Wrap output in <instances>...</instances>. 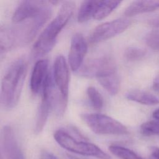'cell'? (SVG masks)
<instances>
[{"label":"cell","mask_w":159,"mask_h":159,"mask_svg":"<svg viewBox=\"0 0 159 159\" xmlns=\"http://www.w3.org/2000/svg\"><path fill=\"white\" fill-rule=\"evenodd\" d=\"M73 1H65L55 17L39 36L32 49V57L39 59L47 55L54 47L58 34L63 29L74 12Z\"/></svg>","instance_id":"1"},{"label":"cell","mask_w":159,"mask_h":159,"mask_svg":"<svg viewBox=\"0 0 159 159\" xmlns=\"http://www.w3.org/2000/svg\"><path fill=\"white\" fill-rule=\"evenodd\" d=\"M27 71L23 57L15 60L8 68L1 84L0 103L6 108L16 107L19 101Z\"/></svg>","instance_id":"2"},{"label":"cell","mask_w":159,"mask_h":159,"mask_svg":"<svg viewBox=\"0 0 159 159\" xmlns=\"http://www.w3.org/2000/svg\"><path fill=\"white\" fill-rule=\"evenodd\" d=\"M55 141L62 148L71 152L83 156L96 157L100 159H110L109 155L97 145L76 139L63 129H58L53 135Z\"/></svg>","instance_id":"3"},{"label":"cell","mask_w":159,"mask_h":159,"mask_svg":"<svg viewBox=\"0 0 159 159\" xmlns=\"http://www.w3.org/2000/svg\"><path fill=\"white\" fill-rule=\"evenodd\" d=\"M52 76L59 94L55 104L56 110L57 114L61 116L66 108L70 84L68 67L65 58L61 55L57 56L54 61Z\"/></svg>","instance_id":"4"},{"label":"cell","mask_w":159,"mask_h":159,"mask_svg":"<svg viewBox=\"0 0 159 159\" xmlns=\"http://www.w3.org/2000/svg\"><path fill=\"white\" fill-rule=\"evenodd\" d=\"M81 118L95 134L101 135H125L127 127L122 123L106 115L96 113H84Z\"/></svg>","instance_id":"5"},{"label":"cell","mask_w":159,"mask_h":159,"mask_svg":"<svg viewBox=\"0 0 159 159\" xmlns=\"http://www.w3.org/2000/svg\"><path fill=\"white\" fill-rule=\"evenodd\" d=\"M55 89V86L53 76L50 73L41 91L42 98L34 127V132L37 135L41 133L43 130L53 106L56 104Z\"/></svg>","instance_id":"6"},{"label":"cell","mask_w":159,"mask_h":159,"mask_svg":"<svg viewBox=\"0 0 159 159\" xmlns=\"http://www.w3.org/2000/svg\"><path fill=\"white\" fill-rule=\"evenodd\" d=\"M117 72L114 60L109 55H103L88 60L83 64L78 73L86 78L99 79L106 75Z\"/></svg>","instance_id":"7"},{"label":"cell","mask_w":159,"mask_h":159,"mask_svg":"<svg viewBox=\"0 0 159 159\" xmlns=\"http://www.w3.org/2000/svg\"><path fill=\"white\" fill-rule=\"evenodd\" d=\"M130 24V22L129 19L124 18L101 24L91 32L89 38V42L97 43L111 39L124 32Z\"/></svg>","instance_id":"8"},{"label":"cell","mask_w":159,"mask_h":159,"mask_svg":"<svg viewBox=\"0 0 159 159\" xmlns=\"http://www.w3.org/2000/svg\"><path fill=\"white\" fill-rule=\"evenodd\" d=\"M49 1H23L16 7L12 15L14 24L37 17L51 9Z\"/></svg>","instance_id":"9"},{"label":"cell","mask_w":159,"mask_h":159,"mask_svg":"<svg viewBox=\"0 0 159 159\" xmlns=\"http://www.w3.org/2000/svg\"><path fill=\"white\" fill-rule=\"evenodd\" d=\"M87 51L88 45L83 35L80 33L74 34L68 53V63L73 71H78L81 68Z\"/></svg>","instance_id":"10"},{"label":"cell","mask_w":159,"mask_h":159,"mask_svg":"<svg viewBox=\"0 0 159 159\" xmlns=\"http://www.w3.org/2000/svg\"><path fill=\"white\" fill-rule=\"evenodd\" d=\"M1 142L6 159H24L15 133L9 125H5L1 132Z\"/></svg>","instance_id":"11"},{"label":"cell","mask_w":159,"mask_h":159,"mask_svg":"<svg viewBox=\"0 0 159 159\" xmlns=\"http://www.w3.org/2000/svg\"><path fill=\"white\" fill-rule=\"evenodd\" d=\"M49 62L47 59H40L35 64L30 80L32 93L36 95L42 91L44 83L50 74Z\"/></svg>","instance_id":"12"},{"label":"cell","mask_w":159,"mask_h":159,"mask_svg":"<svg viewBox=\"0 0 159 159\" xmlns=\"http://www.w3.org/2000/svg\"><path fill=\"white\" fill-rule=\"evenodd\" d=\"M158 9L159 1H135L132 2L126 8L124 14L127 16H132L152 12Z\"/></svg>","instance_id":"13"},{"label":"cell","mask_w":159,"mask_h":159,"mask_svg":"<svg viewBox=\"0 0 159 159\" xmlns=\"http://www.w3.org/2000/svg\"><path fill=\"white\" fill-rule=\"evenodd\" d=\"M15 47L10 27H0V68L7 52Z\"/></svg>","instance_id":"14"},{"label":"cell","mask_w":159,"mask_h":159,"mask_svg":"<svg viewBox=\"0 0 159 159\" xmlns=\"http://www.w3.org/2000/svg\"><path fill=\"white\" fill-rule=\"evenodd\" d=\"M126 98L144 105L153 106L159 103V99L155 95L140 90H132L125 94Z\"/></svg>","instance_id":"15"},{"label":"cell","mask_w":159,"mask_h":159,"mask_svg":"<svg viewBox=\"0 0 159 159\" xmlns=\"http://www.w3.org/2000/svg\"><path fill=\"white\" fill-rule=\"evenodd\" d=\"M99 1H83L78 12L77 19L78 22L83 23L94 17Z\"/></svg>","instance_id":"16"},{"label":"cell","mask_w":159,"mask_h":159,"mask_svg":"<svg viewBox=\"0 0 159 159\" xmlns=\"http://www.w3.org/2000/svg\"><path fill=\"white\" fill-rule=\"evenodd\" d=\"M121 3L119 1H99L93 18L101 20L107 17Z\"/></svg>","instance_id":"17"},{"label":"cell","mask_w":159,"mask_h":159,"mask_svg":"<svg viewBox=\"0 0 159 159\" xmlns=\"http://www.w3.org/2000/svg\"><path fill=\"white\" fill-rule=\"evenodd\" d=\"M98 80L101 85L111 95H116L118 93L120 82L117 72L102 76Z\"/></svg>","instance_id":"18"},{"label":"cell","mask_w":159,"mask_h":159,"mask_svg":"<svg viewBox=\"0 0 159 159\" xmlns=\"http://www.w3.org/2000/svg\"><path fill=\"white\" fill-rule=\"evenodd\" d=\"M109 150L114 155L120 159H143L134 151L122 146L111 145L109 147Z\"/></svg>","instance_id":"19"},{"label":"cell","mask_w":159,"mask_h":159,"mask_svg":"<svg viewBox=\"0 0 159 159\" xmlns=\"http://www.w3.org/2000/svg\"><path fill=\"white\" fill-rule=\"evenodd\" d=\"M89 102L95 109H101L104 105L103 98L100 93L93 86H89L86 90Z\"/></svg>","instance_id":"20"},{"label":"cell","mask_w":159,"mask_h":159,"mask_svg":"<svg viewBox=\"0 0 159 159\" xmlns=\"http://www.w3.org/2000/svg\"><path fill=\"white\" fill-rule=\"evenodd\" d=\"M140 132L145 136H159V121L150 120L142 124Z\"/></svg>","instance_id":"21"},{"label":"cell","mask_w":159,"mask_h":159,"mask_svg":"<svg viewBox=\"0 0 159 159\" xmlns=\"http://www.w3.org/2000/svg\"><path fill=\"white\" fill-rule=\"evenodd\" d=\"M146 54L145 50L137 47H129L124 52V56L127 60L135 61L142 59Z\"/></svg>","instance_id":"22"},{"label":"cell","mask_w":159,"mask_h":159,"mask_svg":"<svg viewBox=\"0 0 159 159\" xmlns=\"http://www.w3.org/2000/svg\"><path fill=\"white\" fill-rule=\"evenodd\" d=\"M145 41L148 47L159 52V30L152 31L147 34Z\"/></svg>","instance_id":"23"},{"label":"cell","mask_w":159,"mask_h":159,"mask_svg":"<svg viewBox=\"0 0 159 159\" xmlns=\"http://www.w3.org/2000/svg\"><path fill=\"white\" fill-rule=\"evenodd\" d=\"M40 159H58L56 156L53 155L52 153L47 152L43 151L40 154Z\"/></svg>","instance_id":"24"},{"label":"cell","mask_w":159,"mask_h":159,"mask_svg":"<svg viewBox=\"0 0 159 159\" xmlns=\"http://www.w3.org/2000/svg\"><path fill=\"white\" fill-rule=\"evenodd\" d=\"M150 152L153 159H159V148L152 147L150 148Z\"/></svg>","instance_id":"25"},{"label":"cell","mask_w":159,"mask_h":159,"mask_svg":"<svg viewBox=\"0 0 159 159\" xmlns=\"http://www.w3.org/2000/svg\"><path fill=\"white\" fill-rule=\"evenodd\" d=\"M153 88L155 91H159V74L153 80Z\"/></svg>","instance_id":"26"},{"label":"cell","mask_w":159,"mask_h":159,"mask_svg":"<svg viewBox=\"0 0 159 159\" xmlns=\"http://www.w3.org/2000/svg\"><path fill=\"white\" fill-rule=\"evenodd\" d=\"M151 24L154 26L159 27V17H157V18L154 19L153 20H152V22H151Z\"/></svg>","instance_id":"27"},{"label":"cell","mask_w":159,"mask_h":159,"mask_svg":"<svg viewBox=\"0 0 159 159\" xmlns=\"http://www.w3.org/2000/svg\"><path fill=\"white\" fill-rule=\"evenodd\" d=\"M153 117L157 119V120H159V109H157V110H155L153 113Z\"/></svg>","instance_id":"28"},{"label":"cell","mask_w":159,"mask_h":159,"mask_svg":"<svg viewBox=\"0 0 159 159\" xmlns=\"http://www.w3.org/2000/svg\"><path fill=\"white\" fill-rule=\"evenodd\" d=\"M68 158L70 159H81V158H78V157H76L73 156V155H68Z\"/></svg>","instance_id":"29"},{"label":"cell","mask_w":159,"mask_h":159,"mask_svg":"<svg viewBox=\"0 0 159 159\" xmlns=\"http://www.w3.org/2000/svg\"><path fill=\"white\" fill-rule=\"evenodd\" d=\"M0 159H1V153H0Z\"/></svg>","instance_id":"30"}]
</instances>
